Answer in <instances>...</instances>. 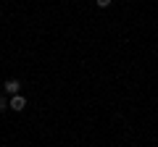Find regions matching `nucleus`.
<instances>
[{"instance_id":"nucleus-1","label":"nucleus","mask_w":158,"mask_h":147,"mask_svg":"<svg viewBox=\"0 0 158 147\" xmlns=\"http://www.w3.org/2000/svg\"><path fill=\"white\" fill-rule=\"evenodd\" d=\"M8 108H13V110L19 113V110H24V108H27V100H24L21 95H13L11 100H8Z\"/></svg>"},{"instance_id":"nucleus-2","label":"nucleus","mask_w":158,"mask_h":147,"mask_svg":"<svg viewBox=\"0 0 158 147\" xmlns=\"http://www.w3.org/2000/svg\"><path fill=\"white\" fill-rule=\"evenodd\" d=\"M3 89H6V95H11V97H13V95H19V89H21V84H19L16 79H8L6 84H3Z\"/></svg>"},{"instance_id":"nucleus-3","label":"nucleus","mask_w":158,"mask_h":147,"mask_svg":"<svg viewBox=\"0 0 158 147\" xmlns=\"http://www.w3.org/2000/svg\"><path fill=\"white\" fill-rule=\"evenodd\" d=\"M6 108H8V97L3 95V97H0V110H6Z\"/></svg>"},{"instance_id":"nucleus-4","label":"nucleus","mask_w":158,"mask_h":147,"mask_svg":"<svg viewBox=\"0 0 158 147\" xmlns=\"http://www.w3.org/2000/svg\"><path fill=\"white\" fill-rule=\"evenodd\" d=\"M95 3H98V8H108L111 6V0H95Z\"/></svg>"}]
</instances>
